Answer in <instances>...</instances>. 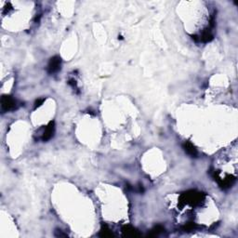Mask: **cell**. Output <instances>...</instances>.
<instances>
[{
  "label": "cell",
  "mask_w": 238,
  "mask_h": 238,
  "mask_svg": "<svg viewBox=\"0 0 238 238\" xmlns=\"http://www.w3.org/2000/svg\"><path fill=\"white\" fill-rule=\"evenodd\" d=\"M17 108V101L11 96L4 95L1 98V109L3 113L12 111Z\"/></svg>",
  "instance_id": "obj_1"
},
{
  "label": "cell",
  "mask_w": 238,
  "mask_h": 238,
  "mask_svg": "<svg viewBox=\"0 0 238 238\" xmlns=\"http://www.w3.org/2000/svg\"><path fill=\"white\" fill-rule=\"evenodd\" d=\"M61 66V59L59 56H54L52 57L48 64V73L52 75L60 70Z\"/></svg>",
  "instance_id": "obj_2"
},
{
  "label": "cell",
  "mask_w": 238,
  "mask_h": 238,
  "mask_svg": "<svg viewBox=\"0 0 238 238\" xmlns=\"http://www.w3.org/2000/svg\"><path fill=\"white\" fill-rule=\"evenodd\" d=\"M54 131H55V125H54V122H50L45 128L44 132H43L42 134V137H41V140L43 141H49L53 135H54Z\"/></svg>",
  "instance_id": "obj_3"
},
{
  "label": "cell",
  "mask_w": 238,
  "mask_h": 238,
  "mask_svg": "<svg viewBox=\"0 0 238 238\" xmlns=\"http://www.w3.org/2000/svg\"><path fill=\"white\" fill-rule=\"evenodd\" d=\"M122 233L124 236H128V237H138L140 236V233L132 226L130 225H126L122 228Z\"/></svg>",
  "instance_id": "obj_4"
},
{
  "label": "cell",
  "mask_w": 238,
  "mask_h": 238,
  "mask_svg": "<svg viewBox=\"0 0 238 238\" xmlns=\"http://www.w3.org/2000/svg\"><path fill=\"white\" fill-rule=\"evenodd\" d=\"M182 147H183V149H184L185 152H186L189 156H191L192 157H196V156H197V155H198L197 150L196 149V147L192 145V142H190V141H185V142L182 144Z\"/></svg>",
  "instance_id": "obj_5"
},
{
  "label": "cell",
  "mask_w": 238,
  "mask_h": 238,
  "mask_svg": "<svg viewBox=\"0 0 238 238\" xmlns=\"http://www.w3.org/2000/svg\"><path fill=\"white\" fill-rule=\"evenodd\" d=\"M100 236H101V237H113L114 234H113L112 231L109 229V227L105 224H102L101 232H100Z\"/></svg>",
  "instance_id": "obj_6"
},
{
  "label": "cell",
  "mask_w": 238,
  "mask_h": 238,
  "mask_svg": "<svg viewBox=\"0 0 238 238\" xmlns=\"http://www.w3.org/2000/svg\"><path fill=\"white\" fill-rule=\"evenodd\" d=\"M165 232V228L161 225H156L152 231H151V233H150V236H156L161 233Z\"/></svg>",
  "instance_id": "obj_7"
},
{
  "label": "cell",
  "mask_w": 238,
  "mask_h": 238,
  "mask_svg": "<svg viewBox=\"0 0 238 238\" xmlns=\"http://www.w3.org/2000/svg\"><path fill=\"white\" fill-rule=\"evenodd\" d=\"M196 228V225L193 222H188L181 227L182 231H184V232H191V231H193Z\"/></svg>",
  "instance_id": "obj_8"
},
{
  "label": "cell",
  "mask_w": 238,
  "mask_h": 238,
  "mask_svg": "<svg viewBox=\"0 0 238 238\" xmlns=\"http://www.w3.org/2000/svg\"><path fill=\"white\" fill-rule=\"evenodd\" d=\"M44 101H45V99H43V98H42V99H38V100H36L35 102V109H36L37 107L41 106Z\"/></svg>",
  "instance_id": "obj_9"
},
{
  "label": "cell",
  "mask_w": 238,
  "mask_h": 238,
  "mask_svg": "<svg viewBox=\"0 0 238 238\" xmlns=\"http://www.w3.org/2000/svg\"><path fill=\"white\" fill-rule=\"evenodd\" d=\"M68 84H69L70 86H72V88H73L74 90H78V88H77V84H76L75 80H74V79H70V80L68 81Z\"/></svg>",
  "instance_id": "obj_10"
},
{
  "label": "cell",
  "mask_w": 238,
  "mask_h": 238,
  "mask_svg": "<svg viewBox=\"0 0 238 238\" xmlns=\"http://www.w3.org/2000/svg\"><path fill=\"white\" fill-rule=\"evenodd\" d=\"M55 235L57 236V237H66L67 236V234L66 233H63L60 230H57L56 232H55Z\"/></svg>",
  "instance_id": "obj_11"
},
{
  "label": "cell",
  "mask_w": 238,
  "mask_h": 238,
  "mask_svg": "<svg viewBox=\"0 0 238 238\" xmlns=\"http://www.w3.org/2000/svg\"><path fill=\"white\" fill-rule=\"evenodd\" d=\"M118 39H119V40H123V39H124V37H123L122 35H118Z\"/></svg>",
  "instance_id": "obj_12"
}]
</instances>
